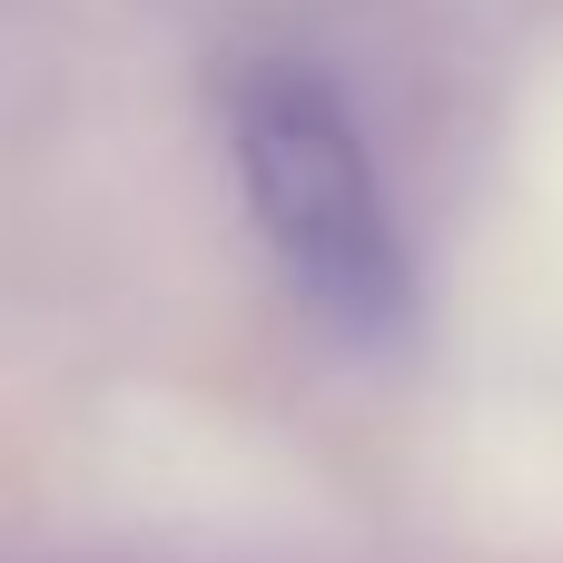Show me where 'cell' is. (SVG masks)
<instances>
[{
    "label": "cell",
    "instance_id": "6da1fadb",
    "mask_svg": "<svg viewBox=\"0 0 563 563\" xmlns=\"http://www.w3.org/2000/svg\"><path fill=\"white\" fill-rule=\"evenodd\" d=\"M228 168L277 277L336 336H396L416 317V247L376 178L346 89L307 59H247L228 79Z\"/></svg>",
    "mask_w": 563,
    "mask_h": 563
}]
</instances>
